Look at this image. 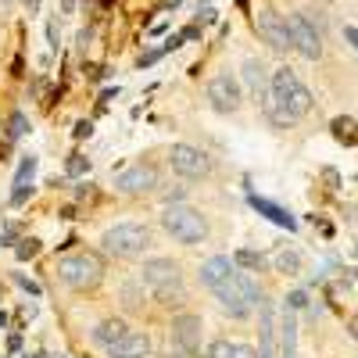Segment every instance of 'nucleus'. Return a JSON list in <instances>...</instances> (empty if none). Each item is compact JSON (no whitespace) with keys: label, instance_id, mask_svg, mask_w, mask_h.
<instances>
[{"label":"nucleus","instance_id":"c756f323","mask_svg":"<svg viewBox=\"0 0 358 358\" xmlns=\"http://www.w3.org/2000/svg\"><path fill=\"white\" fill-rule=\"evenodd\" d=\"M348 334L358 341V315H351V322H348Z\"/></svg>","mask_w":358,"mask_h":358},{"label":"nucleus","instance_id":"4468645a","mask_svg":"<svg viewBox=\"0 0 358 358\" xmlns=\"http://www.w3.org/2000/svg\"><path fill=\"white\" fill-rule=\"evenodd\" d=\"M108 355L111 358H147V355H151V341H147L143 334H126L122 341H115L111 348H108Z\"/></svg>","mask_w":358,"mask_h":358},{"label":"nucleus","instance_id":"f3484780","mask_svg":"<svg viewBox=\"0 0 358 358\" xmlns=\"http://www.w3.org/2000/svg\"><path fill=\"white\" fill-rule=\"evenodd\" d=\"M129 334V326L122 322V319H104V322H97V330H94V341L101 344V348H111L115 341H122Z\"/></svg>","mask_w":358,"mask_h":358},{"label":"nucleus","instance_id":"9d476101","mask_svg":"<svg viewBox=\"0 0 358 358\" xmlns=\"http://www.w3.org/2000/svg\"><path fill=\"white\" fill-rule=\"evenodd\" d=\"M155 187H158V172H155V165H143V162H136L115 176L118 194H151Z\"/></svg>","mask_w":358,"mask_h":358},{"label":"nucleus","instance_id":"bb28decb","mask_svg":"<svg viewBox=\"0 0 358 358\" xmlns=\"http://www.w3.org/2000/svg\"><path fill=\"white\" fill-rule=\"evenodd\" d=\"M344 40H348L355 50H358V29H355V25H348V29H344Z\"/></svg>","mask_w":358,"mask_h":358},{"label":"nucleus","instance_id":"1a4fd4ad","mask_svg":"<svg viewBox=\"0 0 358 358\" xmlns=\"http://www.w3.org/2000/svg\"><path fill=\"white\" fill-rule=\"evenodd\" d=\"M287 33H290V47L301 57H308V62H315V57L322 54V40H319L315 25L305 15H290L287 18Z\"/></svg>","mask_w":358,"mask_h":358},{"label":"nucleus","instance_id":"72a5a7b5","mask_svg":"<svg viewBox=\"0 0 358 358\" xmlns=\"http://www.w3.org/2000/svg\"><path fill=\"white\" fill-rule=\"evenodd\" d=\"M29 358H43V355H29Z\"/></svg>","mask_w":358,"mask_h":358},{"label":"nucleus","instance_id":"2eb2a0df","mask_svg":"<svg viewBox=\"0 0 358 358\" xmlns=\"http://www.w3.org/2000/svg\"><path fill=\"white\" fill-rule=\"evenodd\" d=\"M33 176H36V158L29 155V158H22L18 176H15V194H11V201H15V204H22L29 194H33Z\"/></svg>","mask_w":358,"mask_h":358},{"label":"nucleus","instance_id":"f8f14e48","mask_svg":"<svg viewBox=\"0 0 358 358\" xmlns=\"http://www.w3.org/2000/svg\"><path fill=\"white\" fill-rule=\"evenodd\" d=\"M172 337L183 351H197V344H201V315H176L172 319Z\"/></svg>","mask_w":358,"mask_h":358},{"label":"nucleus","instance_id":"2f4dec72","mask_svg":"<svg viewBox=\"0 0 358 358\" xmlns=\"http://www.w3.org/2000/svg\"><path fill=\"white\" fill-rule=\"evenodd\" d=\"M62 8H65V15H72L76 11V0H62Z\"/></svg>","mask_w":358,"mask_h":358},{"label":"nucleus","instance_id":"423d86ee","mask_svg":"<svg viewBox=\"0 0 358 358\" xmlns=\"http://www.w3.org/2000/svg\"><path fill=\"white\" fill-rule=\"evenodd\" d=\"M215 297H219V305H222L229 315L244 319L251 308H258V301H262V290H258L248 276L233 273L229 280H222V283L215 287Z\"/></svg>","mask_w":358,"mask_h":358},{"label":"nucleus","instance_id":"a211bd4d","mask_svg":"<svg viewBox=\"0 0 358 358\" xmlns=\"http://www.w3.org/2000/svg\"><path fill=\"white\" fill-rule=\"evenodd\" d=\"M244 83L255 90V94L265 101V94H268V72H265V65L262 62H255V57H248L244 62Z\"/></svg>","mask_w":358,"mask_h":358},{"label":"nucleus","instance_id":"473e14b6","mask_svg":"<svg viewBox=\"0 0 358 358\" xmlns=\"http://www.w3.org/2000/svg\"><path fill=\"white\" fill-rule=\"evenodd\" d=\"M25 4H29V11H36V8H40V0H25Z\"/></svg>","mask_w":358,"mask_h":358},{"label":"nucleus","instance_id":"c85d7f7f","mask_svg":"<svg viewBox=\"0 0 358 358\" xmlns=\"http://www.w3.org/2000/svg\"><path fill=\"white\" fill-rule=\"evenodd\" d=\"M90 133H94V126H90V122H79V126H76V136H79V140L90 136Z\"/></svg>","mask_w":358,"mask_h":358},{"label":"nucleus","instance_id":"9b49d317","mask_svg":"<svg viewBox=\"0 0 358 358\" xmlns=\"http://www.w3.org/2000/svg\"><path fill=\"white\" fill-rule=\"evenodd\" d=\"M255 29H258V36L273 47V50H290L287 18H280L276 11H258V15H255Z\"/></svg>","mask_w":358,"mask_h":358},{"label":"nucleus","instance_id":"393cba45","mask_svg":"<svg viewBox=\"0 0 358 358\" xmlns=\"http://www.w3.org/2000/svg\"><path fill=\"white\" fill-rule=\"evenodd\" d=\"M86 169H90V162H86V158H79V155H72V158H69V176H83Z\"/></svg>","mask_w":358,"mask_h":358},{"label":"nucleus","instance_id":"6ab92c4d","mask_svg":"<svg viewBox=\"0 0 358 358\" xmlns=\"http://www.w3.org/2000/svg\"><path fill=\"white\" fill-rule=\"evenodd\" d=\"M273 265H276V273L297 276L305 262H301V251H297V248H276V251H273Z\"/></svg>","mask_w":358,"mask_h":358},{"label":"nucleus","instance_id":"dca6fc26","mask_svg":"<svg viewBox=\"0 0 358 358\" xmlns=\"http://www.w3.org/2000/svg\"><path fill=\"white\" fill-rule=\"evenodd\" d=\"M251 208L255 212H262L265 219H273L276 226H287V229H297V219L287 212V208H280V204H273V201H265V197H251Z\"/></svg>","mask_w":358,"mask_h":358},{"label":"nucleus","instance_id":"cd10ccee","mask_svg":"<svg viewBox=\"0 0 358 358\" xmlns=\"http://www.w3.org/2000/svg\"><path fill=\"white\" fill-rule=\"evenodd\" d=\"M15 280H18V287H25L29 294H40V287H36L33 280H25V276H15Z\"/></svg>","mask_w":358,"mask_h":358},{"label":"nucleus","instance_id":"b1692460","mask_svg":"<svg viewBox=\"0 0 358 358\" xmlns=\"http://www.w3.org/2000/svg\"><path fill=\"white\" fill-rule=\"evenodd\" d=\"M33 255H40V241H33V236H29V241L18 244V258H33Z\"/></svg>","mask_w":358,"mask_h":358},{"label":"nucleus","instance_id":"f03ea898","mask_svg":"<svg viewBox=\"0 0 358 358\" xmlns=\"http://www.w3.org/2000/svg\"><path fill=\"white\" fill-rule=\"evenodd\" d=\"M104 276V265L97 255H90V251H72L65 258H57V280H62L65 287L72 290H90V287H97Z\"/></svg>","mask_w":358,"mask_h":358},{"label":"nucleus","instance_id":"aec40b11","mask_svg":"<svg viewBox=\"0 0 358 358\" xmlns=\"http://www.w3.org/2000/svg\"><path fill=\"white\" fill-rule=\"evenodd\" d=\"M208 358H258V351H255V348H248V344L215 341L212 348H208Z\"/></svg>","mask_w":358,"mask_h":358},{"label":"nucleus","instance_id":"412c9836","mask_svg":"<svg viewBox=\"0 0 358 358\" xmlns=\"http://www.w3.org/2000/svg\"><path fill=\"white\" fill-rule=\"evenodd\" d=\"M29 133V118L22 115V111H15L11 118H8V140H22Z\"/></svg>","mask_w":358,"mask_h":358},{"label":"nucleus","instance_id":"f257e3e1","mask_svg":"<svg viewBox=\"0 0 358 358\" xmlns=\"http://www.w3.org/2000/svg\"><path fill=\"white\" fill-rule=\"evenodd\" d=\"M265 111L276 126H294L297 118H305L312 111V94H308V86L297 79V72L276 69L273 76H268Z\"/></svg>","mask_w":358,"mask_h":358},{"label":"nucleus","instance_id":"6e6552de","mask_svg":"<svg viewBox=\"0 0 358 358\" xmlns=\"http://www.w3.org/2000/svg\"><path fill=\"white\" fill-rule=\"evenodd\" d=\"M169 165H172V172H179L183 179H204L208 172H212L208 155L197 151V147H190V143H176L169 151Z\"/></svg>","mask_w":358,"mask_h":358},{"label":"nucleus","instance_id":"4be33fe9","mask_svg":"<svg viewBox=\"0 0 358 358\" xmlns=\"http://www.w3.org/2000/svg\"><path fill=\"white\" fill-rule=\"evenodd\" d=\"M334 136L344 140V143H355V118H334Z\"/></svg>","mask_w":358,"mask_h":358},{"label":"nucleus","instance_id":"5701e85b","mask_svg":"<svg viewBox=\"0 0 358 358\" xmlns=\"http://www.w3.org/2000/svg\"><path fill=\"white\" fill-rule=\"evenodd\" d=\"M233 262H236V265H244V268H251V273H258V268L265 265V258H262L258 251H236Z\"/></svg>","mask_w":358,"mask_h":358},{"label":"nucleus","instance_id":"7ed1b4c3","mask_svg":"<svg viewBox=\"0 0 358 358\" xmlns=\"http://www.w3.org/2000/svg\"><path fill=\"white\" fill-rule=\"evenodd\" d=\"M101 244L115 258H136V255H143L147 248H151V229H147L143 222H118V226L104 229Z\"/></svg>","mask_w":358,"mask_h":358},{"label":"nucleus","instance_id":"0eeeda50","mask_svg":"<svg viewBox=\"0 0 358 358\" xmlns=\"http://www.w3.org/2000/svg\"><path fill=\"white\" fill-rule=\"evenodd\" d=\"M241 101H244V94H241V79H236L233 72H219V76H212V83H208V104H212L219 115L236 111V108H241Z\"/></svg>","mask_w":358,"mask_h":358},{"label":"nucleus","instance_id":"7c9ffc66","mask_svg":"<svg viewBox=\"0 0 358 358\" xmlns=\"http://www.w3.org/2000/svg\"><path fill=\"white\" fill-rule=\"evenodd\" d=\"M11 15V0H0V18H8Z\"/></svg>","mask_w":358,"mask_h":358},{"label":"nucleus","instance_id":"a878e982","mask_svg":"<svg viewBox=\"0 0 358 358\" xmlns=\"http://www.w3.org/2000/svg\"><path fill=\"white\" fill-rule=\"evenodd\" d=\"M305 301H308V297H305L301 290H294V294L287 297V308H294V312H297V308H305Z\"/></svg>","mask_w":358,"mask_h":358},{"label":"nucleus","instance_id":"20e7f679","mask_svg":"<svg viewBox=\"0 0 358 358\" xmlns=\"http://www.w3.org/2000/svg\"><path fill=\"white\" fill-rule=\"evenodd\" d=\"M140 280L155 290L158 301H172V297H183V273L172 258H151L143 262Z\"/></svg>","mask_w":358,"mask_h":358},{"label":"nucleus","instance_id":"39448f33","mask_svg":"<svg viewBox=\"0 0 358 358\" xmlns=\"http://www.w3.org/2000/svg\"><path fill=\"white\" fill-rule=\"evenodd\" d=\"M162 226L176 236L179 244H204V236H208L204 215L190 204H169L165 215H162Z\"/></svg>","mask_w":358,"mask_h":358},{"label":"nucleus","instance_id":"ddd939ff","mask_svg":"<svg viewBox=\"0 0 358 358\" xmlns=\"http://www.w3.org/2000/svg\"><path fill=\"white\" fill-rule=\"evenodd\" d=\"M233 273H236V262H233L229 255H215V258H208V262L201 265V283L215 290V287H219L222 280H229Z\"/></svg>","mask_w":358,"mask_h":358}]
</instances>
